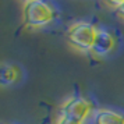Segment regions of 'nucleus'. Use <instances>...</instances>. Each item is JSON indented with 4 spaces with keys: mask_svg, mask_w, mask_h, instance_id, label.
Segmentation results:
<instances>
[{
    "mask_svg": "<svg viewBox=\"0 0 124 124\" xmlns=\"http://www.w3.org/2000/svg\"><path fill=\"white\" fill-rule=\"evenodd\" d=\"M20 78V70L13 64H4L1 68V84L11 85Z\"/></svg>",
    "mask_w": 124,
    "mask_h": 124,
    "instance_id": "6",
    "label": "nucleus"
},
{
    "mask_svg": "<svg viewBox=\"0 0 124 124\" xmlns=\"http://www.w3.org/2000/svg\"><path fill=\"white\" fill-rule=\"evenodd\" d=\"M113 49H114V36L112 35V32H109L106 29H98L95 43L91 52L95 56L103 57L107 56Z\"/></svg>",
    "mask_w": 124,
    "mask_h": 124,
    "instance_id": "4",
    "label": "nucleus"
},
{
    "mask_svg": "<svg viewBox=\"0 0 124 124\" xmlns=\"http://www.w3.org/2000/svg\"><path fill=\"white\" fill-rule=\"evenodd\" d=\"M91 110H92V105L86 99L81 96H73L63 103L62 116L74 121L84 123L86 117L91 114Z\"/></svg>",
    "mask_w": 124,
    "mask_h": 124,
    "instance_id": "3",
    "label": "nucleus"
},
{
    "mask_svg": "<svg viewBox=\"0 0 124 124\" xmlns=\"http://www.w3.org/2000/svg\"><path fill=\"white\" fill-rule=\"evenodd\" d=\"M54 20V10L45 0H25L23 7V21L25 27L39 29Z\"/></svg>",
    "mask_w": 124,
    "mask_h": 124,
    "instance_id": "1",
    "label": "nucleus"
},
{
    "mask_svg": "<svg viewBox=\"0 0 124 124\" xmlns=\"http://www.w3.org/2000/svg\"><path fill=\"white\" fill-rule=\"evenodd\" d=\"M98 28L89 23H75L67 31V40L71 46L82 52H91L93 47Z\"/></svg>",
    "mask_w": 124,
    "mask_h": 124,
    "instance_id": "2",
    "label": "nucleus"
},
{
    "mask_svg": "<svg viewBox=\"0 0 124 124\" xmlns=\"http://www.w3.org/2000/svg\"><path fill=\"white\" fill-rule=\"evenodd\" d=\"M95 124H124V116L109 109H101L95 114Z\"/></svg>",
    "mask_w": 124,
    "mask_h": 124,
    "instance_id": "5",
    "label": "nucleus"
},
{
    "mask_svg": "<svg viewBox=\"0 0 124 124\" xmlns=\"http://www.w3.org/2000/svg\"><path fill=\"white\" fill-rule=\"evenodd\" d=\"M116 11H117V14H118V16H120L121 18H124V3H123V4H121L120 7H118Z\"/></svg>",
    "mask_w": 124,
    "mask_h": 124,
    "instance_id": "9",
    "label": "nucleus"
},
{
    "mask_svg": "<svg viewBox=\"0 0 124 124\" xmlns=\"http://www.w3.org/2000/svg\"><path fill=\"white\" fill-rule=\"evenodd\" d=\"M105 1H106V3H107L110 7H114L116 10H117L118 7H120V6L124 3V0H105Z\"/></svg>",
    "mask_w": 124,
    "mask_h": 124,
    "instance_id": "8",
    "label": "nucleus"
},
{
    "mask_svg": "<svg viewBox=\"0 0 124 124\" xmlns=\"http://www.w3.org/2000/svg\"><path fill=\"white\" fill-rule=\"evenodd\" d=\"M56 124H84V123L74 121V120H70V118H67V117H63V116H60V117H59V120L56 121Z\"/></svg>",
    "mask_w": 124,
    "mask_h": 124,
    "instance_id": "7",
    "label": "nucleus"
}]
</instances>
